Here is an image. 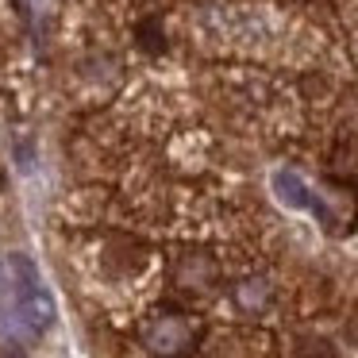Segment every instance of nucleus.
<instances>
[{
  "instance_id": "f257e3e1",
  "label": "nucleus",
  "mask_w": 358,
  "mask_h": 358,
  "mask_svg": "<svg viewBox=\"0 0 358 358\" xmlns=\"http://www.w3.org/2000/svg\"><path fill=\"white\" fill-rule=\"evenodd\" d=\"M55 320V301L24 255H0V327L12 335H43Z\"/></svg>"
},
{
  "instance_id": "f03ea898",
  "label": "nucleus",
  "mask_w": 358,
  "mask_h": 358,
  "mask_svg": "<svg viewBox=\"0 0 358 358\" xmlns=\"http://www.w3.org/2000/svg\"><path fill=\"white\" fill-rule=\"evenodd\" d=\"M143 343L158 358H178L196 343V324L185 312H158L147 324V331H143Z\"/></svg>"
},
{
  "instance_id": "7ed1b4c3",
  "label": "nucleus",
  "mask_w": 358,
  "mask_h": 358,
  "mask_svg": "<svg viewBox=\"0 0 358 358\" xmlns=\"http://www.w3.org/2000/svg\"><path fill=\"white\" fill-rule=\"evenodd\" d=\"M273 193H278V201L285 204V208H312L308 185H304L293 170H278V173H273Z\"/></svg>"
},
{
  "instance_id": "20e7f679",
  "label": "nucleus",
  "mask_w": 358,
  "mask_h": 358,
  "mask_svg": "<svg viewBox=\"0 0 358 358\" xmlns=\"http://www.w3.org/2000/svg\"><path fill=\"white\" fill-rule=\"evenodd\" d=\"M178 281L185 289H208L216 281V262L208 255H189L185 262L178 266Z\"/></svg>"
},
{
  "instance_id": "39448f33",
  "label": "nucleus",
  "mask_w": 358,
  "mask_h": 358,
  "mask_svg": "<svg viewBox=\"0 0 358 358\" xmlns=\"http://www.w3.org/2000/svg\"><path fill=\"white\" fill-rule=\"evenodd\" d=\"M235 301H239V308L247 312H262L266 304H270V281L266 278H247L235 285Z\"/></svg>"
}]
</instances>
